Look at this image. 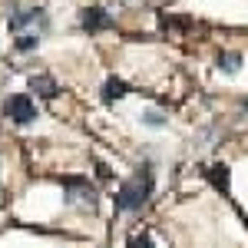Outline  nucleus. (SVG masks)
I'll return each mask as SVG.
<instances>
[{
	"mask_svg": "<svg viewBox=\"0 0 248 248\" xmlns=\"http://www.w3.org/2000/svg\"><path fill=\"white\" fill-rule=\"evenodd\" d=\"M30 90H33L40 99H57L60 83L50 77V73H37V77H30Z\"/></svg>",
	"mask_w": 248,
	"mask_h": 248,
	"instance_id": "39448f33",
	"label": "nucleus"
},
{
	"mask_svg": "<svg viewBox=\"0 0 248 248\" xmlns=\"http://www.w3.org/2000/svg\"><path fill=\"white\" fill-rule=\"evenodd\" d=\"M205 175H209V182L215 186V189L229 192V166H225V162H218V166H212V169L205 172Z\"/></svg>",
	"mask_w": 248,
	"mask_h": 248,
	"instance_id": "6e6552de",
	"label": "nucleus"
},
{
	"mask_svg": "<svg viewBox=\"0 0 248 248\" xmlns=\"http://www.w3.org/2000/svg\"><path fill=\"white\" fill-rule=\"evenodd\" d=\"M218 70H222V73H238V70H242V53H235V50L218 53Z\"/></svg>",
	"mask_w": 248,
	"mask_h": 248,
	"instance_id": "1a4fd4ad",
	"label": "nucleus"
},
{
	"mask_svg": "<svg viewBox=\"0 0 248 248\" xmlns=\"http://www.w3.org/2000/svg\"><path fill=\"white\" fill-rule=\"evenodd\" d=\"M60 186L66 192V199H70V205L79 212H96V202H99V195L96 189L86 182V179H79V175H66V179H60Z\"/></svg>",
	"mask_w": 248,
	"mask_h": 248,
	"instance_id": "f03ea898",
	"label": "nucleus"
},
{
	"mask_svg": "<svg viewBox=\"0 0 248 248\" xmlns=\"http://www.w3.org/2000/svg\"><path fill=\"white\" fill-rule=\"evenodd\" d=\"M126 93H129V86H126L123 79L109 77L106 83H103V103H106V106H113V103H119V99H123Z\"/></svg>",
	"mask_w": 248,
	"mask_h": 248,
	"instance_id": "0eeeda50",
	"label": "nucleus"
},
{
	"mask_svg": "<svg viewBox=\"0 0 248 248\" xmlns=\"http://www.w3.org/2000/svg\"><path fill=\"white\" fill-rule=\"evenodd\" d=\"M96 175H99V182H109V179H113V172H109V166H103V162L96 166Z\"/></svg>",
	"mask_w": 248,
	"mask_h": 248,
	"instance_id": "ddd939ff",
	"label": "nucleus"
},
{
	"mask_svg": "<svg viewBox=\"0 0 248 248\" xmlns=\"http://www.w3.org/2000/svg\"><path fill=\"white\" fill-rule=\"evenodd\" d=\"M43 23V27H46V14H43V10H27V14H14V17L7 20V27H10V30H14V33H20V30H27V27H30V23Z\"/></svg>",
	"mask_w": 248,
	"mask_h": 248,
	"instance_id": "423d86ee",
	"label": "nucleus"
},
{
	"mask_svg": "<svg viewBox=\"0 0 248 248\" xmlns=\"http://www.w3.org/2000/svg\"><path fill=\"white\" fill-rule=\"evenodd\" d=\"M17 53H30V50H37V37L33 33H23V37H17Z\"/></svg>",
	"mask_w": 248,
	"mask_h": 248,
	"instance_id": "9d476101",
	"label": "nucleus"
},
{
	"mask_svg": "<svg viewBox=\"0 0 248 248\" xmlns=\"http://www.w3.org/2000/svg\"><path fill=\"white\" fill-rule=\"evenodd\" d=\"M79 27H83L86 33H99V30H109V27H113V17H109V10H103V7H86V10L79 14Z\"/></svg>",
	"mask_w": 248,
	"mask_h": 248,
	"instance_id": "20e7f679",
	"label": "nucleus"
},
{
	"mask_svg": "<svg viewBox=\"0 0 248 248\" xmlns=\"http://www.w3.org/2000/svg\"><path fill=\"white\" fill-rule=\"evenodd\" d=\"M3 113L10 116L14 123L27 126V123H33V119H37V106H33V99H30V96L17 93V96H10V99L3 103Z\"/></svg>",
	"mask_w": 248,
	"mask_h": 248,
	"instance_id": "7ed1b4c3",
	"label": "nucleus"
},
{
	"mask_svg": "<svg viewBox=\"0 0 248 248\" xmlns=\"http://www.w3.org/2000/svg\"><path fill=\"white\" fill-rule=\"evenodd\" d=\"M142 123H149V126H166V113H159V109H146V113H142Z\"/></svg>",
	"mask_w": 248,
	"mask_h": 248,
	"instance_id": "9b49d317",
	"label": "nucleus"
},
{
	"mask_svg": "<svg viewBox=\"0 0 248 248\" xmlns=\"http://www.w3.org/2000/svg\"><path fill=\"white\" fill-rule=\"evenodd\" d=\"M153 166H142V169H136L133 179H126L119 192H116V209L119 212H136L149 195H153Z\"/></svg>",
	"mask_w": 248,
	"mask_h": 248,
	"instance_id": "f257e3e1",
	"label": "nucleus"
},
{
	"mask_svg": "<svg viewBox=\"0 0 248 248\" xmlns=\"http://www.w3.org/2000/svg\"><path fill=\"white\" fill-rule=\"evenodd\" d=\"M242 109H248V96H245V99H242Z\"/></svg>",
	"mask_w": 248,
	"mask_h": 248,
	"instance_id": "4468645a",
	"label": "nucleus"
},
{
	"mask_svg": "<svg viewBox=\"0 0 248 248\" xmlns=\"http://www.w3.org/2000/svg\"><path fill=\"white\" fill-rule=\"evenodd\" d=\"M129 248H155V245L149 235H136V238H129Z\"/></svg>",
	"mask_w": 248,
	"mask_h": 248,
	"instance_id": "f8f14e48",
	"label": "nucleus"
}]
</instances>
